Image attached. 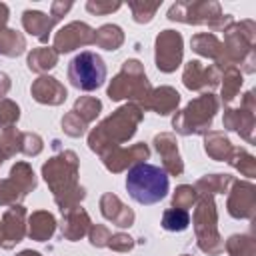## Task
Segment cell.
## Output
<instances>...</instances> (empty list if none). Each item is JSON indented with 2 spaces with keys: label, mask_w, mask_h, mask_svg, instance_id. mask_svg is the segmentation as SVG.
Instances as JSON below:
<instances>
[{
  "label": "cell",
  "mask_w": 256,
  "mask_h": 256,
  "mask_svg": "<svg viewBox=\"0 0 256 256\" xmlns=\"http://www.w3.org/2000/svg\"><path fill=\"white\" fill-rule=\"evenodd\" d=\"M170 188V180L164 168L154 164H134L126 176V190L138 204L150 206L160 202Z\"/></svg>",
  "instance_id": "cell-1"
},
{
  "label": "cell",
  "mask_w": 256,
  "mask_h": 256,
  "mask_svg": "<svg viewBox=\"0 0 256 256\" xmlns=\"http://www.w3.org/2000/svg\"><path fill=\"white\" fill-rule=\"evenodd\" d=\"M68 80L82 92L98 90L106 80V64L102 56L90 50L76 54L68 64Z\"/></svg>",
  "instance_id": "cell-2"
},
{
  "label": "cell",
  "mask_w": 256,
  "mask_h": 256,
  "mask_svg": "<svg viewBox=\"0 0 256 256\" xmlns=\"http://www.w3.org/2000/svg\"><path fill=\"white\" fill-rule=\"evenodd\" d=\"M190 224V218L184 210H166L164 212V218H162V226L166 230H172V232H180V230H186Z\"/></svg>",
  "instance_id": "cell-3"
}]
</instances>
